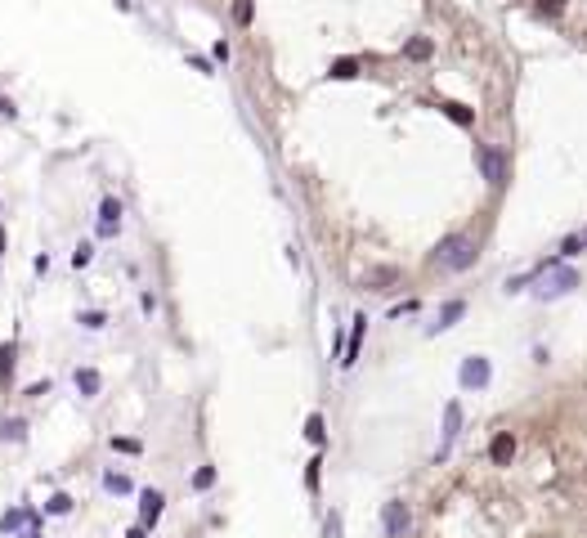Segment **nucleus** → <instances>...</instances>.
<instances>
[{"label": "nucleus", "mask_w": 587, "mask_h": 538, "mask_svg": "<svg viewBox=\"0 0 587 538\" xmlns=\"http://www.w3.org/2000/svg\"><path fill=\"white\" fill-rule=\"evenodd\" d=\"M570 287H579V274H574V269H556V274L543 278L538 296H561V292H570Z\"/></svg>", "instance_id": "10"}, {"label": "nucleus", "mask_w": 587, "mask_h": 538, "mask_svg": "<svg viewBox=\"0 0 587 538\" xmlns=\"http://www.w3.org/2000/svg\"><path fill=\"white\" fill-rule=\"evenodd\" d=\"M305 440L314 449H323V440H327V431H323V413H309L305 418Z\"/></svg>", "instance_id": "16"}, {"label": "nucleus", "mask_w": 587, "mask_h": 538, "mask_svg": "<svg viewBox=\"0 0 587 538\" xmlns=\"http://www.w3.org/2000/svg\"><path fill=\"white\" fill-rule=\"evenodd\" d=\"M103 489H108V494H130V476H121V471H108V476H103Z\"/></svg>", "instance_id": "19"}, {"label": "nucleus", "mask_w": 587, "mask_h": 538, "mask_svg": "<svg viewBox=\"0 0 587 538\" xmlns=\"http://www.w3.org/2000/svg\"><path fill=\"white\" fill-rule=\"evenodd\" d=\"M72 512V498L68 494H50V503H45V516H68Z\"/></svg>", "instance_id": "21"}, {"label": "nucleus", "mask_w": 587, "mask_h": 538, "mask_svg": "<svg viewBox=\"0 0 587 538\" xmlns=\"http://www.w3.org/2000/svg\"><path fill=\"white\" fill-rule=\"evenodd\" d=\"M27 400H41V395H50V382H36V386H27Z\"/></svg>", "instance_id": "30"}, {"label": "nucleus", "mask_w": 587, "mask_h": 538, "mask_svg": "<svg viewBox=\"0 0 587 538\" xmlns=\"http://www.w3.org/2000/svg\"><path fill=\"white\" fill-rule=\"evenodd\" d=\"M90 260H94V247H90V242H81V247L72 251V265H77V269H85Z\"/></svg>", "instance_id": "26"}, {"label": "nucleus", "mask_w": 587, "mask_h": 538, "mask_svg": "<svg viewBox=\"0 0 587 538\" xmlns=\"http://www.w3.org/2000/svg\"><path fill=\"white\" fill-rule=\"evenodd\" d=\"M462 386L467 391H485L489 386V377H494V368H489V359L485 355H471V359H462Z\"/></svg>", "instance_id": "4"}, {"label": "nucleus", "mask_w": 587, "mask_h": 538, "mask_svg": "<svg viewBox=\"0 0 587 538\" xmlns=\"http://www.w3.org/2000/svg\"><path fill=\"white\" fill-rule=\"evenodd\" d=\"M583 247V238H565V247H561V256H574V251Z\"/></svg>", "instance_id": "35"}, {"label": "nucleus", "mask_w": 587, "mask_h": 538, "mask_svg": "<svg viewBox=\"0 0 587 538\" xmlns=\"http://www.w3.org/2000/svg\"><path fill=\"white\" fill-rule=\"evenodd\" d=\"M476 166H480V175H485L489 188H503L507 179H511L507 153H503V148H494V144H476Z\"/></svg>", "instance_id": "2"}, {"label": "nucleus", "mask_w": 587, "mask_h": 538, "mask_svg": "<svg viewBox=\"0 0 587 538\" xmlns=\"http://www.w3.org/2000/svg\"><path fill=\"white\" fill-rule=\"evenodd\" d=\"M14 368H18V346L5 341V346H0V386L14 382Z\"/></svg>", "instance_id": "13"}, {"label": "nucleus", "mask_w": 587, "mask_h": 538, "mask_svg": "<svg viewBox=\"0 0 587 538\" xmlns=\"http://www.w3.org/2000/svg\"><path fill=\"white\" fill-rule=\"evenodd\" d=\"M458 431H462V404L449 400V404H444V436H440V453H435V462L449 458V449H453V440H458Z\"/></svg>", "instance_id": "5"}, {"label": "nucleus", "mask_w": 587, "mask_h": 538, "mask_svg": "<svg viewBox=\"0 0 587 538\" xmlns=\"http://www.w3.org/2000/svg\"><path fill=\"white\" fill-rule=\"evenodd\" d=\"M23 440H27L23 418H0V445H23Z\"/></svg>", "instance_id": "12"}, {"label": "nucleus", "mask_w": 587, "mask_h": 538, "mask_svg": "<svg viewBox=\"0 0 587 538\" xmlns=\"http://www.w3.org/2000/svg\"><path fill=\"white\" fill-rule=\"evenodd\" d=\"M72 382H77V395H81V400H94V395H99V386H103V377H99V368H77V373H72Z\"/></svg>", "instance_id": "11"}, {"label": "nucleus", "mask_w": 587, "mask_h": 538, "mask_svg": "<svg viewBox=\"0 0 587 538\" xmlns=\"http://www.w3.org/2000/svg\"><path fill=\"white\" fill-rule=\"evenodd\" d=\"M77 323H81V328H90V332H99V328L108 323V314H103V310H81V314H77Z\"/></svg>", "instance_id": "20"}, {"label": "nucleus", "mask_w": 587, "mask_h": 538, "mask_svg": "<svg viewBox=\"0 0 587 538\" xmlns=\"http://www.w3.org/2000/svg\"><path fill=\"white\" fill-rule=\"evenodd\" d=\"M431 50H435V45H431V41H426V36H417V41H408V45H404V54H408V59H413V63H422V59H431Z\"/></svg>", "instance_id": "18"}, {"label": "nucleus", "mask_w": 587, "mask_h": 538, "mask_svg": "<svg viewBox=\"0 0 587 538\" xmlns=\"http://www.w3.org/2000/svg\"><path fill=\"white\" fill-rule=\"evenodd\" d=\"M126 538H148V530H144V525H135V530H126Z\"/></svg>", "instance_id": "36"}, {"label": "nucleus", "mask_w": 587, "mask_h": 538, "mask_svg": "<svg viewBox=\"0 0 587 538\" xmlns=\"http://www.w3.org/2000/svg\"><path fill=\"white\" fill-rule=\"evenodd\" d=\"M511 458H516V436H511V431H498V436L489 440V462H494V467H511Z\"/></svg>", "instance_id": "8"}, {"label": "nucleus", "mask_w": 587, "mask_h": 538, "mask_svg": "<svg viewBox=\"0 0 587 538\" xmlns=\"http://www.w3.org/2000/svg\"><path fill=\"white\" fill-rule=\"evenodd\" d=\"M18 538H41V512H27V530H18Z\"/></svg>", "instance_id": "25"}, {"label": "nucleus", "mask_w": 587, "mask_h": 538, "mask_svg": "<svg viewBox=\"0 0 587 538\" xmlns=\"http://www.w3.org/2000/svg\"><path fill=\"white\" fill-rule=\"evenodd\" d=\"M112 449H117V453H139L144 445H139V440H130V436H112Z\"/></svg>", "instance_id": "27"}, {"label": "nucleus", "mask_w": 587, "mask_h": 538, "mask_svg": "<svg viewBox=\"0 0 587 538\" xmlns=\"http://www.w3.org/2000/svg\"><path fill=\"white\" fill-rule=\"evenodd\" d=\"M162 512H166V494L162 489H144V494H139V525L153 530V525L162 521Z\"/></svg>", "instance_id": "6"}, {"label": "nucleus", "mask_w": 587, "mask_h": 538, "mask_svg": "<svg viewBox=\"0 0 587 538\" xmlns=\"http://www.w3.org/2000/svg\"><path fill=\"white\" fill-rule=\"evenodd\" d=\"M476 256H480V242L471 238V233H449V238L435 247V265L449 269V274L471 269V265H476Z\"/></svg>", "instance_id": "1"}, {"label": "nucleus", "mask_w": 587, "mask_h": 538, "mask_svg": "<svg viewBox=\"0 0 587 538\" xmlns=\"http://www.w3.org/2000/svg\"><path fill=\"white\" fill-rule=\"evenodd\" d=\"M440 112L449 121H458V126H476V112L467 108V103H458V99H449V103H440Z\"/></svg>", "instance_id": "14"}, {"label": "nucleus", "mask_w": 587, "mask_h": 538, "mask_svg": "<svg viewBox=\"0 0 587 538\" xmlns=\"http://www.w3.org/2000/svg\"><path fill=\"white\" fill-rule=\"evenodd\" d=\"M0 117H18V108H14V99H5V94H0Z\"/></svg>", "instance_id": "33"}, {"label": "nucleus", "mask_w": 587, "mask_h": 538, "mask_svg": "<svg viewBox=\"0 0 587 538\" xmlns=\"http://www.w3.org/2000/svg\"><path fill=\"white\" fill-rule=\"evenodd\" d=\"M0 260H5V224H0Z\"/></svg>", "instance_id": "37"}, {"label": "nucleus", "mask_w": 587, "mask_h": 538, "mask_svg": "<svg viewBox=\"0 0 587 538\" xmlns=\"http://www.w3.org/2000/svg\"><path fill=\"white\" fill-rule=\"evenodd\" d=\"M538 9H543V14H561L565 0H538Z\"/></svg>", "instance_id": "32"}, {"label": "nucleus", "mask_w": 587, "mask_h": 538, "mask_svg": "<svg viewBox=\"0 0 587 538\" xmlns=\"http://www.w3.org/2000/svg\"><path fill=\"white\" fill-rule=\"evenodd\" d=\"M251 14H255V5H251V0H238V5H233V18H238L242 27L251 23Z\"/></svg>", "instance_id": "29"}, {"label": "nucleus", "mask_w": 587, "mask_h": 538, "mask_svg": "<svg viewBox=\"0 0 587 538\" xmlns=\"http://www.w3.org/2000/svg\"><path fill=\"white\" fill-rule=\"evenodd\" d=\"M395 278H399L395 269H372L368 274V287H381V283H395Z\"/></svg>", "instance_id": "28"}, {"label": "nucleus", "mask_w": 587, "mask_h": 538, "mask_svg": "<svg viewBox=\"0 0 587 538\" xmlns=\"http://www.w3.org/2000/svg\"><path fill=\"white\" fill-rule=\"evenodd\" d=\"M363 337H368V314H354V319H350V341H345V359H341V368H350L359 355H363Z\"/></svg>", "instance_id": "7"}, {"label": "nucleus", "mask_w": 587, "mask_h": 538, "mask_svg": "<svg viewBox=\"0 0 587 538\" xmlns=\"http://www.w3.org/2000/svg\"><path fill=\"white\" fill-rule=\"evenodd\" d=\"M332 77H336V81L359 77V63H354V59H336V63H332Z\"/></svg>", "instance_id": "23"}, {"label": "nucleus", "mask_w": 587, "mask_h": 538, "mask_svg": "<svg viewBox=\"0 0 587 538\" xmlns=\"http://www.w3.org/2000/svg\"><path fill=\"white\" fill-rule=\"evenodd\" d=\"M408 530H413V512H408V503L390 498V503L381 507V534H386V538H408Z\"/></svg>", "instance_id": "3"}, {"label": "nucleus", "mask_w": 587, "mask_h": 538, "mask_svg": "<svg viewBox=\"0 0 587 538\" xmlns=\"http://www.w3.org/2000/svg\"><path fill=\"white\" fill-rule=\"evenodd\" d=\"M121 229V202L117 197H103L99 202V238H112Z\"/></svg>", "instance_id": "9"}, {"label": "nucleus", "mask_w": 587, "mask_h": 538, "mask_svg": "<svg viewBox=\"0 0 587 538\" xmlns=\"http://www.w3.org/2000/svg\"><path fill=\"white\" fill-rule=\"evenodd\" d=\"M211 59H215V63H229V45L215 41V45H211Z\"/></svg>", "instance_id": "31"}, {"label": "nucleus", "mask_w": 587, "mask_h": 538, "mask_svg": "<svg viewBox=\"0 0 587 538\" xmlns=\"http://www.w3.org/2000/svg\"><path fill=\"white\" fill-rule=\"evenodd\" d=\"M27 525V507H9L5 516H0V534H18Z\"/></svg>", "instance_id": "17"}, {"label": "nucleus", "mask_w": 587, "mask_h": 538, "mask_svg": "<svg viewBox=\"0 0 587 538\" xmlns=\"http://www.w3.org/2000/svg\"><path fill=\"white\" fill-rule=\"evenodd\" d=\"M139 310H144V314H153V310H157V301H153V292H144V296H139Z\"/></svg>", "instance_id": "34"}, {"label": "nucleus", "mask_w": 587, "mask_h": 538, "mask_svg": "<svg viewBox=\"0 0 587 538\" xmlns=\"http://www.w3.org/2000/svg\"><path fill=\"white\" fill-rule=\"evenodd\" d=\"M318 476H323V458H309V467H305V489L309 494H318Z\"/></svg>", "instance_id": "22"}, {"label": "nucleus", "mask_w": 587, "mask_h": 538, "mask_svg": "<svg viewBox=\"0 0 587 538\" xmlns=\"http://www.w3.org/2000/svg\"><path fill=\"white\" fill-rule=\"evenodd\" d=\"M211 485H215V467H197L193 471V489L202 494V489H211Z\"/></svg>", "instance_id": "24"}, {"label": "nucleus", "mask_w": 587, "mask_h": 538, "mask_svg": "<svg viewBox=\"0 0 587 538\" xmlns=\"http://www.w3.org/2000/svg\"><path fill=\"white\" fill-rule=\"evenodd\" d=\"M462 314H467V301H449V305L440 310V323H435L431 332H444V328H453V323H458Z\"/></svg>", "instance_id": "15"}]
</instances>
